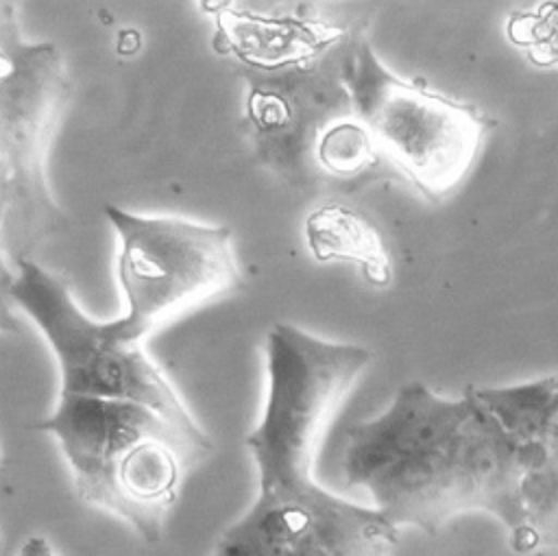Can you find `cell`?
<instances>
[{
	"label": "cell",
	"mask_w": 558,
	"mask_h": 556,
	"mask_svg": "<svg viewBox=\"0 0 558 556\" xmlns=\"http://www.w3.org/2000/svg\"><path fill=\"white\" fill-rule=\"evenodd\" d=\"M342 81L353 113L377 140L384 157L429 201H442L471 172L493 129L477 105L453 100L421 81L390 72L362 31L349 44Z\"/></svg>",
	"instance_id": "obj_4"
},
{
	"label": "cell",
	"mask_w": 558,
	"mask_h": 556,
	"mask_svg": "<svg viewBox=\"0 0 558 556\" xmlns=\"http://www.w3.org/2000/svg\"><path fill=\"white\" fill-rule=\"evenodd\" d=\"M312 157L323 172L342 181H351L373 172L379 166L384 153L366 124L355 113H349L331 120L320 129L312 148Z\"/></svg>",
	"instance_id": "obj_11"
},
{
	"label": "cell",
	"mask_w": 558,
	"mask_h": 556,
	"mask_svg": "<svg viewBox=\"0 0 558 556\" xmlns=\"http://www.w3.org/2000/svg\"><path fill=\"white\" fill-rule=\"evenodd\" d=\"M305 242L318 262L344 259L360 266L366 281L388 286L390 257L377 229L355 209L338 203L314 209L305 220Z\"/></svg>",
	"instance_id": "obj_10"
},
{
	"label": "cell",
	"mask_w": 558,
	"mask_h": 556,
	"mask_svg": "<svg viewBox=\"0 0 558 556\" xmlns=\"http://www.w3.org/2000/svg\"><path fill=\"white\" fill-rule=\"evenodd\" d=\"M549 13H545V7H541L536 13H527L523 28L525 33H512V37L519 44L530 46L541 63H554L558 65V7L547 4Z\"/></svg>",
	"instance_id": "obj_12"
},
{
	"label": "cell",
	"mask_w": 558,
	"mask_h": 556,
	"mask_svg": "<svg viewBox=\"0 0 558 556\" xmlns=\"http://www.w3.org/2000/svg\"><path fill=\"white\" fill-rule=\"evenodd\" d=\"M475 392L521 451L525 525L519 552L558 545V375Z\"/></svg>",
	"instance_id": "obj_8"
},
{
	"label": "cell",
	"mask_w": 558,
	"mask_h": 556,
	"mask_svg": "<svg viewBox=\"0 0 558 556\" xmlns=\"http://www.w3.org/2000/svg\"><path fill=\"white\" fill-rule=\"evenodd\" d=\"M17 556H57V552L44 536H28L22 543Z\"/></svg>",
	"instance_id": "obj_13"
},
{
	"label": "cell",
	"mask_w": 558,
	"mask_h": 556,
	"mask_svg": "<svg viewBox=\"0 0 558 556\" xmlns=\"http://www.w3.org/2000/svg\"><path fill=\"white\" fill-rule=\"evenodd\" d=\"M120 37L126 39L124 46H118V50H120L122 55H131V52H135V50L140 48V35H137V31H122Z\"/></svg>",
	"instance_id": "obj_14"
},
{
	"label": "cell",
	"mask_w": 558,
	"mask_h": 556,
	"mask_svg": "<svg viewBox=\"0 0 558 556\" xmlns=\"http://www.w3.org/2000/svg\"><path fill=\"white\" fill-rule=\"evenodd\" d=\"M203 9L216 11V50L257 70L305 68L340 50L357 31L325 22L310 2H290L283 13H255L235 2Z\"/></svg>",
	"instance_id": "obj_9"
},
{
	"label": "cell",
	"mask_w": 558,
	"mask_h": 556,
	"mask_svg": "<svg viewBox=\"0 0 558 556\" xmlns=\"http://www.w3.org/2000/svg\"><path fill=\"white\" fill-rule=\"evenodd\" d=\"M20 323L15 316H11L4 307H0V334H17Z\"/></svg>",
	"instance_id": "obj_15"
},
{
	"label": "cell",
	"mask_w": 558,
	"mask_h": 556,
	"mask_svg": "<svg viewBox=\"0 0 558 556\" xmlns=\"http://www.w3.org/2000/svg\"><path fill=\"white\" fill-rule=\"evenodd\" d=\"M395 528L323 486L288 501L255 499L209 556H388Z\"/></svg>",
	"instance_id": "obj_7"
},
{
	"label": "cell",
	"mask_w": 558,
	"mask_h": 556,
	"mask_svg": "<svg viewBox=\"0 0 558 556\" xmlns=\"http://www.w3.org/2000/svg\"><path fill=\"white\" fill-rule=\"evenodd\" d=\"M266 401L246 449L257 469V497L288 501L318 488L312 469L323 430L368 366L362 345L323 340L290 323H275L264 342Z\"/></svg>",
	"instance_id": "obj_3"
},
{
	"label": "cell",
	"mask_w": 558,
	"mask_h": 556,
	"mask_svg": "<svg viewBox=\"0 0 558 556\" xmlns=\"http://www.w3.org/2000/svg\"><path fill=\"white\" fill-rule=\"evenodd\" d=\"M9 297L50 345L59 364V395L135 401L181 425H196L144 345L116 340L107 321H94L78 307L61 277L31 259H20Z\"/></svg>",
	"instance_id": "obj_6"
},
{
	"label": "cell",
	"mask_w": 558,
	"mask_h": 556,
	"mask_svg": "<svg viewBox=\"0 0 558 556\" xmlns=\"http://www.w3.org/2000/svg\"><path fill=\"white\" fill-rule=\"evenodd\" d=\"M11 279H13V277L7 273V268L2 266V259H0V288H4V290L9 292V283H11Z\"/></svg>",
	"instance_id": "obj_16"
},
{
	"label": "cell",
	"mask_w": 558,
	"mask_h": 556,
	"mask_svg": "<svg viewBox=\"0 0 558 556\" xmlns=\"http://www.w3.org/2000/svg\"><path fill=\"white\" fill-rule=\"evenodd\" d=\"M105 216L118 235L116 273L124 297V314L107 321L116 340L144 345L170 318L238 288L229 227L142 216L113 203L105 205Z\"/></svg>",
	"instance_id": "obj_5"
},
{
	"label": "cell",
	"mask_w": 558,
	"mask_h": 556,
	"mask_svg": "<svg viewBox=\"0 0 558 556\" xmlns=\"http://www.w3.org/2000/svg\"><path fill=\"white\" fill-rule=\"evenodd\" d=\"M342 473L392 528L436 532L460 512L486 510L521 547V451L475 388L447 399L421 382L401 386L381 414L347 430Z\"/></svg>",
	"instance_id": "obj_1"
},
{
	"label": "cell",
	"mask_w": 558,
	"mask_h": 556,
	"mask_svg": "<svg viewBox=\"0 0 558 556\" xmlns=\"http://www.w3.org/2000/svg\"><path fill=\"white\" fill-rule=\"evenodd\" d=\"M33 427L54 438L78 497L146 543L163 536L185 475L214 451L198 423L181 425L135 401L59 395Z\"/></svg>",
	"instance_id": "obj_2"
}]
</instances>
